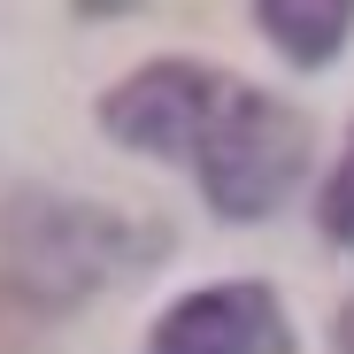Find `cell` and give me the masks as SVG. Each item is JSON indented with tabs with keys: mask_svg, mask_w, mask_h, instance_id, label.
<instances>
[{
	"mask_svg": "<svg viewBox=\"0 0 354 354\" xmlns=\"http://www.w3.org/2000/svg\"><path fill=\"white\" fill-rule=\"evenodd\" d=\"M169 247L162 223H131L100 201H70V193H8L0 201V262L8 285L31 308H70L85 292L154 270V254Z\"/></svg>",
	"mask_w": 354,
	"mask_h": 354,
	"instance_id": "obj_1",
	"label": "cell"
},
{
	"mask_svg": "<svg viewBox=\"0 0 354 354\" xmlns=\"http://www.w3.org/2000/svg\"><path fill=\"white\" fill-rule=\"evenodd\" d=\"M201 193L216 216L231 223H262L277 216V201L308 177V124H301V108H285L277 93H247V85H231L223 115H216V131L201 147Z\"/></svg>",
	"mask_w": 354,
	"mask_h": 354,
	"instance_id": "obj_2",
	"label": "cell"
},
{
	"mask_svg": "<svg viewBox=\"0 0 354 354\" xmlns=\"http://www.w3.org/2000/svg\"><path fill=\"white\" fill-rule=\"evenodd\" d=\"M223 100H231V77L208 62H147L100 93V131L154 162H201Z\"/></svg>",
	"mask_w": 354,
	"mask_h": 354,
	"instance_id": "obj_3",
	"label": "cell"
},
{
	"mask_svg": "<svg viewBox=\"0 0 354 354\" xmlns=\"http://www.w3.org/2000/svg\"><path fill=\"white\" fill-rule=\"evenodd\" d=\"M147 354H292V316L254 277L201 285V292L162 308Z\"/></svg>",
	"mask_w": 354,
	"mask_h": 354,
	"instance_id": "obj_4",
	"label": "cell"
},
{
	"mask_svg": "<svg viewBox=\"0 0 354 354\" xmlns=\"http://www.w3.org/2000/svg\"><path fill=\"white\" fill-rule=\"evenodd\" d=\"M254 24H262V39L285 54V62L316 70V62H331V54L346 46L354 0H254Z\"/></svg>",
	"mask_w": 354,
	"mask_h": 354,
	"instance_id": "obj_5",
	"label": "cell"
},
{
	"mask_svg": "<svg viewBox=\"0 0 354 354\" xmlns=\"http://www.w3.org/2000/svg\"><path fill=\"white\" fill-rule=\"evenodd\" d=\"M316 216H324V231H331L339 247H354V139H346L339 169L324 177V193H316Z\"/></svg>",
	"mask_w": 354,
	"mask_h": 354,
	"instance_id": "obj_6",
	"label": "cell"
},
{
	"mask_svg": "<svg viewBox=\"0 0 354 354\" xmlns=\"http://www.w3.org/2000/svg\"><path fill=\"white\" fill-rule=\"evenodd\" d=\"M31 301H24V292L16 285H0V354H31Z\"/></svg>",
	"mask_w": 354,
	"mask_h": 354,
	"instance_id": "obj_7",
	"label": "cell"
},
{
	"mask_svg": "<svg viewBox=\"0 0 354 354\" xmlns=\"http://www.w3.org/2000/svg\"><path fill=\"white\" fill-rule=\"evenodd\" d=\"M331 346H339V354H354V301L339 308V331H331Z\"/></svg>",
	"mask_w": 354,
	"mask_h": 354,
	"instance_id": "obj_8",
	"label": "cell"
}]
</instances>
